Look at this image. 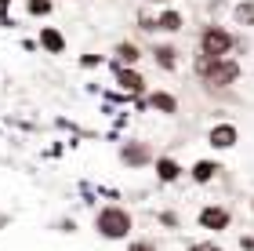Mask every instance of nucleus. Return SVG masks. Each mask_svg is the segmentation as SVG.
<instances>
[{"label":"nucleus","mask_w":254,"mask_h":251,"mask_svg":"<svg viewBox=\"0 0 254 251\" xmlns=\"http://www.w3.org/2000/svg\"><path fill=\"white\" fill-rule=\"evenodd\" d=\"M236 22H240V26H254V0L236 4Z\"/></svg>","instance_id":"obj_13"},{"label":"nucleus","mask_w":254,"mask_h":251,"mask_svg":"<svg viewBox=\"0 0 254 251\" xmlns=\"http://www.w3.org/2000/svg\"><path fill=\"white\" fill-rule=\"evenodd\" d=\"M153 4H160V0H153Z\"/></svg>","instance_id":"obj_20"},{"label":"nucleus","mask_w":254,"mask_h":251,"mask_svg":"<svg viewBox=\"0 0 254 251\" xmlns=\"http://www.w3.org/2000/svg\"><path fill=\"white\" fill-rule=\"evenodd\" d=\"M156 29H164V33L182 29V15H178V11H164V15L156 18Z\"/></svg>","instance_id":"obj_10"},{"label":"nucleus","mask_w":254,"mask_h":251,"mask_svg":"<svg viewBox=\"0 0 254 251\" xmlns=\"http://www.w3.org/2000/svg\"><path fill=\"white\" fill-rule=\"evenodd\" d=\"M229 48H233V37L218 26H207L200 33V55H214V59H225Z\"/></svg>","instance_id":"obj_3"},{"label":"nucleus","mask_w":254,"mask_h":251,"mask_svg":"<svg viewBox=\"0 0 254 251\" xmlns=\"http://www.w3.org/2000/svg\"><path fill=\"white\" fill-rule=\"evenodd\" d=\"M211 146H218V150L236 146V128H233V124H218V128H211Z\"/></svg>","instance_id":"obj_5"},{"label":"nucleus","mask_w":254,"mask_h":251,"mask_svg":"<svg viewBox=\"0 0 254 251\" xmlns=\"http://www.w3.org/2000/svg\"><path fill=\"white\" fill-rule=\"evenodd\" d=\"M153 55H156V62L164 66V70H175V55H178L175 48H156Z\"/></svg>","instance_id":"obj_14"},{"label":"nucleus","mask_w":254,"mask_h":251,"mask_svg":"<svg viewBox=\"0 0 254 251\" xmlns=\"http://www.w3.org/2000/svg\"><path fill=\"white\" fill-rule=\"evenodd\" d=\"M156 175H160V182H175L182 175V167L171 161V157H160V161H156Z\"/></svg>","instance_id":"obj_9"},{"label":"nucleus","mask_w":254,"mask_h":251,"mask_svg":"<svg viewBox=\"0 0 254 251\" xmlns=\"http://www.w3.org/2000/svg\"><path fill=\"white\" fill-rule=\"evenodd\" d=\"M120 157H124V161H127V164H145V161H149V150H145V146H142V142H127Z\"/></svg>","instance_id":"obj_7"},{"label":"nucleus","mask_w":254,"mask_h":251,"mask_svg":"<svg viewBox=\"0 0 254 251\" xmlns=\"http://www.w3.org/2000/svg\"><path fill=\"white\" fill-rule=\"evenodd\" d=\"M40 44H44V48H48L51 55L65 51V40H62V33H59V29H40Z\"/></svg>","instance_id":"obj_8"},{"label":"nucleus","mask_w":254,"mask_h":251,"mask_svg":"<svg viewBox=\"0 0 254 251\" xmlns=\"http://www.w3.org/2000/svg\"><path fill=\"white\" fill-rule=\"evenodd\" d=\"M189 251H222V248H218V244H211V241H200V244H192Z\"/></svg>","instance_id":"obj_17"},{"label":"nucleus","mask_w":254,"mask_h":251,"mask_svg":"<svg viewBox=\"0 0 254 251\" xmlns=\"http://www.w3.org/2000/svg\"><path fill=\"white\" fill-rule=\"evenodd\" d=\"M95 230L106 237V241H120V237L131 233V215L124 208H102L95 215Z\"/></svg>","instance_id":"obj_2"},{"label":"nucleus","mask_w":254,"mask_h":251,"mask_svg":"<svg viewBox=\"0 0 254 251\" xmlns=\"http://www.w3.org/2000/svg\"><path fill=\"white\" fill-rule=\"evenodd\" d=\"M218 171H222L218 164H211V161H200V164L192 167V178H196V182H211V178L218 175Z\"/></svg>","instance_id":"obj_11"},{"label":"nucleus","mask_w":254,"mask_h":251,"mask_svg":"<svg viewBox=\"0 0 254 251\" xmlns=\"http://www.w3.org/2000/svg\"><path fill=\"white\" fill-rule=\"evenodd\" d=\"M127 251H153V244H145V241H138V244H131Z\"/></svg>","instance_id":"obj_18"},{"label":"nucleus","mask_w":254,"mask_h":251,"mask_svg":"<svg viewBox=\"0 0 254 251\" xmlns=\"http://www.w3.org/2000/svg\"><path fill=\"white\" fill-rule=\"evenodd\" d=\"M29 11H33V15H48V11H51V0H29Z\"/></svg>","instance_id":"obj_16"},{"label":"nucleus","mask_w":254,"mask_h":251,"mask_svg":"<svg viewBox=\"0 0 254 251\" xmlns=\"http://www.w3.org/2000/svg\"><path fill=\"white\" fill-rule=\"evenodd\" d=\"M149 106L160 109V113H178V102H175V95H167V91H156V95H149Z\"/></svg>","instance_id":"obj_6"},{"label":"nucleus","mask_w":254,"mask_h":251,"mask_svg":"<svg viewBox=\"0 0 254 251\" xmlns=\"http://www.w3.org/2000/svg\"><path fill=\"white\" fill-rule=\"evenodd\" d=\"M7 4L11 0H0V22H4V26H7Z\"/></svg>","instance_id":"obj_19"},{"label":"nucleus","mask_w":254,"mask_h":251,"mask_svg":"<svg viewBox=\"0 0 254 251\" xmlns=\"http://www.w3.org/2000/svg\"><path fill=\"white\" fill-rule=\"evenodd\" d=\"M196 73L203 77L211 87H229L236 84L240 77V66L233 59H214V55H196Z\"/></svg>","instance_id":"obj_1"},{"label":"nucleus","mask_w":254,"mask_h":251,"mask_svg":"<svg viewBox=\"0 0 254 251\" xmlns=\"http://www.w3.org/2000/svg\"><path fill=\"white\" fill-rule=\"evenodd\" d=\"M117 81H120V87H124V91H142V87H145V84H142V77H138L134 70H120Z\"/></svg>","instance_id":"obj_12"},{"label":"nucleus","mask_w":254,"mask_h":251,"mask_svg":"<svg viewBox=\"0 0 254 251\" xmlns=\"http://www.w3.org/2000/svg\"><path fill=\"white\" fill-rule=\"evenodd\" d=\"M117 55H120L124 62H134V59H138V48H134V44H120V48H117Z\"/></svg>","instance_id":"obj_15"},{"label":"nucleus","mask_w":254,"mask_h":251,"mask_svg":"<svg viewBox=\"0 0 254 251\" xmlns=\"http://www.w3.org/2000/svg\"><path fill=\"white\" fill-rule=\"evenodd\" d=\"M200 226L203 230H225L229 226V211L225 208H203L200 211Z\"/></svg>","instance_id":"obj_4"}]
</instances>
